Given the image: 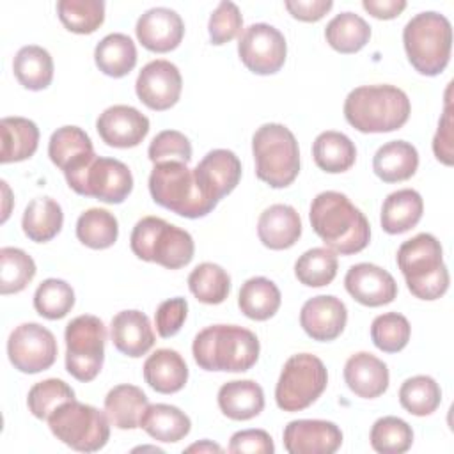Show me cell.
<instances>
[{
    "label": "cell",
    "mask_w": 454,
    "mask_h": 454,
    "mask_svg": "<svg viewBox=\"0 0 454 454\" xmlns=\"http://www.w3.org/2000/svg\"><path fill=\"white\" fill-rule=\"evenodd\" d=\"M16 80L28 90H43L53 80V59L48 50L28 44L18 50L12 60Z\"/></svg>",
    "instance_id": "obj_37"
},
{
    "label": "cell",
    "mask_w": 454,
    "mask_h": 454,
    "mask_svg": "<svg viewBox=\"0 0 454 454\" xmlns=\"http://www.w3.org/2000/svg\"><path fill=\"white\" fill-rule=\"evenodd\" d=\"M140 427L154 440L165 443H176L183 440L190 429V417L172 404H149L140 419Z\"/></svg>",
    "instance_id": "obj_32"
},
{
    "label": "cell",
    "mask_w": 454,
    "mask_h": 454,
    "mask_svg": "<svg viewBox=\"0 0 454 454\" xmlns=\"http://www.w3.org/2000/svg\"><path fill=\"white\" fill-rule=\"evenodd\" d=\"M411 112L404 90L395 85H362L344 101L346 121L362 133H388L404 126Z\"/></svg>",
    "instance_id": "obj_3"
},
{
    "label": "cell",
    "mask_w": 454,
    "mask_h": 454,
    "mask_svg": "<svg viewBox=\"0 0 454 454\" xmlns=\"http://www.w3.org/2000/svg\"><path fill=\"white\" fill-rule=\"evenodd\" d=\"M362 7L378 20H392L406 9L404 0H364Z\"/></svg>",
    "instance_id": "obj_55"
},
{
    "label": "cell",
    "mask_w": 454,
    "mask_h": 454,
    "mask_svg": "<svg viewBox=\"0 0 454 454\" xmlns=\"http://www.w3.org/2000/svg\"><path fill=\"white\" fill-rule=\"evenodd\" d=\"M186 314H188V301L184 298L176 296L161 301L154 312L158 335L163 339L174 337L181 330L186 319Z\"/></svg>",
    "instance_id": "obj_51"
},
{
    "label": "cell",
    "mask_w": 454,
    "mask_h": 454,
    "mask_svg": "<svg viewBox=\"0 0 454 454\" xmlns=\"http://www.w3.org/2000/svg\"><path fill=\"white\" fill-rule=\"evenodd\" d=\"M309 218L314 232L335 254H358L369 245L371 225L365 215L340 192L317 193L312 199Z\"/></svg>",
    "instance_id": "obj_1"
},
{
    "label": "cell",
    "mask_w": 454,
    "mask_h": 454,
    "mask_svg": "<svg viewBox=\"0 0 454 454\" xmlns=\"http://www.w3.org/2000/svg\"><path fill=\"white\" fill-rule=\"evenodd\" d=\"M2 188H4V193H5V207H4V215H2V222H5L7 220V216H9V206H7V202H9V186H7V183L5 181H2Z\"/></svg>",
    "instance_id": "obj_57"
},
{
    "label": "cell",
    "mask_w": 454,
    "mask_h": 454,
    "mask_svg": "<svg viewBox=\"0 0 454 454\" xmlns=\"http://www.w3.org/2000/svg\"><path fill=\"white\" fill-rule=\"evenodd\" d=\"M57 351L55 335L39 323H23L16 326L7 340L11 364L25 374L50 369L57 360Z\"/></svg>",
    "instance_id": "obj_13"
},
{
    "label": "cell",
    "mask_w": 454,
    "mask_h": 454,
    "mask_svg": "<svg viewBox=\"0 0 454 454\" xmlns=\"http://www.w3.org/2000/svg\"><path fill=\"white\" fill-rule=\"evenodd\" d=\"M411 335L408 319L399 312H385L374 317L371 325V339L374 346L385 353H397L406 348Z\"/></svg>",
    "instance_id": "obj_48"
},
{
    "label": "cell",
    "mask_w": 454,
    "mask_h": 454,
    "mask_svg": "<svg viewBox=\"0 0 454 454\" xmlns=\"http://www.w3.org/2000/svg\"><path fill=\"white\" fill-rule=\"evenodd\" d=\"M183 78L176 64L170 60H151L147 62L135 83L138 99L151 110H168L174 106L181 96Z\"/></svg>",
    "instance_id": "obj_15"
},
{
    "label": "cell",
    "mask_w": 454,
    "mask_h": 454,
    "mask_svg": "<svg viewBox=\"0 0 454 454\" xmlns=\"http://www.w3.org/2000/svg\"><path fill=\"white\" fill-rule=\"evenodd\" d=\"M57 440L78 452H96L110 438V420L98 408L76 399L60 404L48 419Z\"/></svg>",
    "instance_id": "obj_9"
},
{
    "label": "cell",
    "mask_w": 454,
    "mask_h": 454,
    "mask_svg": "<svg viewBox=\"0 0 454 454\" xmlns=\"http://www.w3.org/2000/svg\"><path fill=\"white\" fill-rule=\"evenodd\" d=\"M286 9L300 21H319L332 7V0H287Z\"/></svg>",
    "instance_id": "obj_54"
},
{
    "label": "cell",
    "mask_w": 454,
    "mask_h": 454,
    "mask_svg": "<svg viewBox=\"0 0 454 454\" xmlns=\"http://www.w3.org/2000/svg\"><path fill=\"white\" fill-rule=\"evenodd\" d=\"M117 218L106 209L90 207L83 211L76 220V238L89 248H108L117 241Z\"/></svg>",
    "instance_id": "obj_39"
},
{
    "label": "cell",
    "mask_w": 454,
    "mask_h": 454,
    "mask_svg": "<svg viewBox=\"0 0 454 454\" xmlns=\"http://www.w3.org/2000/svg\"><path fill=\"white\" fill-rule=\"evenodd\" d=\"M403 43L415 71L426 76H436L447 67L450 59V21L436 11L419 12L406 23Z\"/></svg>",
    "instance_id": "obj_5"
},
{
    "label": "cell",
    "mask_w": 454,
    "mask_h": 454,
    "mask_svg": "<svg viewBox=\"0 0 454 454\" xmlns=\"http://www.w3.org/2000/svg\"><path fill=\"white\" fill-rule=\"evenodd\" d=\"M346 291L365 307H381L395 300L397 284L394 277L371 262L353 264L344 277Z\"/></svg>",
    "instance_id": "obj_19"
},
{
    "label": "cell",
    "mask_w": 454,
    "mask_h": 454,
    "mask_svg": "<svg viewBox=\"0 0 454 454\" xmlns=\"http://www.w3.org/2000/svg\"><path fill=\"white\" fill-rule=\"evenodd\" d=\"M419 167V153L406 140H392L383 144L374 158L372 170L383 183H399L410 179Z\"/></svg>",
    "instance_id": "obj_28"
},
{
    "label": "cell",
    "mask_w": 454,
    "mask_h": 454,
    "mask_svg": "<svg viewBox=\"0 0 454 454\" xmlns=\"http://www.w3.org/2000/svg\"><path fill=\"white\" fill-rule=\"evenodd\" d=\"M222 450L223 449L218 443H213L211 440H202L186 447V452H222Z\"/></svg>",
    "instance_id": "obj_56"
},
{
    "label": "cell",
    "mask_w": 454,
    "mask_h": 454,
    "mask_svg": "<svg viewBox=\"0 0 454 454\" xmlns=\"http://www.w3.org/2000/svg\"><path fill=\"white\" fill-rule=\"evenodd\" d=\"M48 156L64 176L80 172L96 158L90 137L78 126H62L53 131L48 142Z\"/></svg>",
    "instance_id": "obj_22"
},
{
    "label": "cell",
    "mask_w": 454,
    "mask_h": 454,
    "mask_svg": "<svg viewBox=\"0 0 454 454\" xmlns=\"http://www.w3.org/2000/svg\"><path fill=\"white\" fill-rule=\"evenodd\" d=\"M388 380L387 364L367 351H358L346 360L344 381L358 397H380L388 388Z\"/></svg>",
    "instance_id": "obj_24"
},
{
    "label": "cell",
    "mask_w": 454,
    "mask_h": 454,
    "mask_svg": "<svg viewBox=\"0 0 454 454\" xmlns=\"http://www.w3.org/2000/svg\"><path fill=\"white\" fill-rule=\"evenodd\" d=\"M312 156L321 170L339 174L353 167L356 160V147L348 135L328 129L316 137L312 144Z\"/></svg>",
    "instance_id": "obj_35"
},
{
    "label": "cell",
    "mask_w": 454,
    "mask_h": 454,
    "mask_svg": "<svg viewBox=\"0 0 454 454\" xmlns=\"http://www.w3.org/2000/svg\"><path fill=\"white\" fill-rule=\"evenodd\" d=\"M328 372L321 358L298 353L287 358L275 387L277 406L284 411L309 408L326 388Z\"/></svg>",
    "instance_id": "obj_10"
},
{
    "label": "cell",
    "mask_w": 454,
    "mask_h": 454,
    "mask_svg": "<svg viewBox=\"0 0 454 454\" xmlns=\"http://www.w3.org/2000/svg\"><path fill=\"white\" fill-rule=\"evenodd\" d=\"M397 266L415 298L431 301L445 294L449 270L443 264L442 245L433 234L420 232L406 239L397 250Z\"/></svg>",
    "instance_id": "obj_4"
},
{
    "label": "cell",
    "mask_w": 454,
    "mask_h": 454,
    "mask_svg": "<svg viewBox=\"0 0 454 454\" xmlns=\"http://www.w3.org/2000/svg\"><path fill=\"white\" fill-rule=\"evenodd\" d=\"M342 445V431L330 420L298 419L284 429V447L289 454H333Z\"/></svg>",
    "instance_id": "obj_16"
},
{
    "label": "cell",
    "mask_w": 454,
    "mask_h": 454,
    "mask_svg": "<svg viewBox=\"0 0 454 454\" xmlns=\"http://www.w3.org/2000/svg\"><path fill=\"white\" fill-rule=\"evenodd\" d=\"M371 447L381 454L406 452L413 443L411 426L394 415L378 419L371 427Z\"/></svg>",
    "instance_id": "obj_45"
},
{
    "label": "cell",
    "mask_w": 454,
    "mask_h": 454,
    "mask_svg": "<svg viewBox=\"0 0 454 454\" xmlns=\"http://www.w3.org/2000/svg\"><path fill=\"white\" fill-rule=\"evenodd\" d=\"M326 43L339 53H356L360 51L371 39L369 23L351 12H340L333 16L325 28Z\"/></svg>",
    "instance_id": "obj_38"
},
{
    "label": "cell",
    "mask_w": 454,
    "mask_h": 454,
    "mask_svg": "<svg viewBox=\"0 0 454 454\" xmlns=\"http://www.w3.org/2000/svg\"><path fill=\"white\" fill-rule=\"evenodd\" d=\"M74 399V390L59 378H48L28 390L27 404L35 419L48 420L50 415L64 403Z\"/></svg>",
    "instance_id": "obj_47"
},
{
    "label": "cell",
    "mask_w": 454,
    "mask_h": 454,
    "mask_svg": "<svg viewBox=\"0 0 454 454\" xmlns=\"http://www.w3.org/2000/svg\"><path fill=\"white\" fill-rule=\"evenodd\" d=\"M34 259L21 248H0V293L12 294L23 291L35 277Z\"/></svg>",
    "instance_id": "obj_43"
},
{
    "label": "cell",
    "mask_w": 454,
    "mask_h": 454,
    "mask_svg": "<svg viewBox=\"0 0 454 454\" xmlns=\"http://www.w3.org/2000/svg\"><path fill=\"white\" fill-rule=\"evenodd\" d=\"M137 39L144 48L167 53L176 50L184 35V23L181 16L168 7H153L137 20Z\"/></svg>",
    "instance_id": "obj_21"
},
{
    "label": "cell",
    "mask_w": 454,
    "mask_h": 454,
    "mask_svg": "<svg viewBox=\"0 0 454 454\" xmlns=\"http://www.w3.org/2000/svg\"><path fill=\"white\" fill-rule=\"evenodd\" d=\"M243 27V16L234 2L223 0L209 16L207 32L213 44H225L232 41Z\"/></svg>",
    "instance_id": "obj_50"
},
{
    "label": "cell",
    "mask_w": 454,
    "mask_h": 454,
    "mask_svg": "<svg viewBox=\"0 0 454 454\" xmlns=\"http://www.w3.org/2000/svg\"><path fill=\"white\" fill-rule=\"evenodd\" d=\"M133 254L167 270H179L193 259L195 245L188 231L165 222L160 216H144L129 236Z\"/></svg>",
    "instance_id": "obj_7"
},
{
    "label": "cell",
    "mask_w": 454,
    "mask_h": 454,
    "mask_svg": "<svg viewBox=\"0 0 454 454\" xmlns=\"http://www.w3.org/2000/svg\"><path fill=\"white\" fill-rule=\"evenodd\" d=\"M193 358L204 371L243 372L259 358V339L248 328L238 325H213L193 339Z\"/></svg>",
    "instance_id": "obj_2"
},
{
    "label": "cell",
    "mask_w": 454,
    "mask_h": 454,
    "mask_svg": "<svg viewBox=\"0 0 454 454\" xmlns=\"http://www.w3.org/2000/svg\"><path fill=\"white\" fill-rule=\"evenodd\" d=\"M101 140L110 147H135L149 133V119L129 105H114L103 110L96 121Z\"/></svg>",
    "instance_id": "obj_17"
},
{
    "label": "cell",
    "mask_w": 454,
    "mask_h": 454,
    "mask_svg": "<svg viewBox=\"0 0 454 454\" xmlns=\"http://www.w3.org/2000/svg\"><path fill=\"white\" fill-rule=\"evenodd\" d=\"M238 55L247 69L255 74H273L280 71L287 55L284 34L268 23L247 27L238 41Z\"/></svg>",
    "instance_id": "obj_14"
},
{
    "label": "cell",
    "mask_w": 454,
    "mask_h": 454,
    "mask_svg": "<svg viewBox=\"0 0 454 454\" xmlns=\"http://www.w3.org/2000/svg\"><path fill=\"white\" fill-rule=\"evenodd\" d=\"M337 254L326 247H316L303 252L294 262L296 278L309 287L328 286L337 275Z\"/></svg>",
    "instance_id": "obj_41"
},
{
    "label": "cell",
    "mask_w": 454,
    "mask_h": 454,
    "mask_svg": "<svg viewBox=\"0 0 454 454\" xmlns=\"http://www.w3.org/2000/svg\"><path fill=\"white\" fill-rule=\"evenodd\" d=\"M149 192L156 204L184 218H202L216 207L202 193L193 168L183 161L156 163L149 176Z\"/></svg>",
    "instance_id": "obj_6"
},
{
    "label": "cell",
    "mask_w": 454,
    "mask_h": 454,
    "mask_svg": "<svg viewBox=\"0 0 454 454\" xmlns=\"http://www.w3.org/2000/svg\"><path fill=\"white\" fill-rule=\"evenodd\" d=\"M94 62L101 73L112 78L126 76L137 64V48L129 35L114 32L105 35L94 50Z\"/></svg>",
    "instance_id": "obj_34"
},
{
    "label": "cell",
    "mask_w": 454,
    "mask_h": 454,
    "mask_svg": "<svg viewBox=\"0 0 454 454\" xmlns=\"http://www.w3.org/2000/svg\"><path fill=\"white\" fill-rule=\"evenodd\" d=\"M147 406L149 401L144 390L129 383L114 387L105 397V413L117 429L140 427V419Z\"/></svg>",
    "instance_id": "obj_30"
},
{
    "label": "cell",
    "mask_w": 454,
    "mask_h": 454,
    "mask_svg": "<svg viewBox=\"0 0 454 454\" xmlns=\"http://www.w3.org/2000/svg\"><path fill=\"white\" fill-rule=\"evenodd\" d=\"M399 403L408 413L426 417L440 406L442 388L431 376H411L399 388Z\"/></svg>",
    "instance_id": "obj_42"
},
{
    "label": "cell",
    "mask_w": 454,
    "mask_h": 454,
    "mask_svg": "<svg viewBox=\"0 0 454 454\" xmlns=\"http://www.w3.org/2000/svg\"><path fill=\"white\" fill-rule=\"evenodd\" d=\"M229 452L232 454H273L275 445L264 429H243L231 436Z\"/></svg>",
    "instance_id": "obj_53"
},
{
    "label": "cell",
    "mask_w": 454,
    "mask_h": 454,
    "mask_svg": "<svg viewBox=\"0 0 454 454\" xmlns=\"http://www.w3.org/2000/svg\"><path fill=\"white\" fill-rule=\"evenodd\" d=\"M2 163H14L30 158L39 145V128L27 117H4L0 121Z\"/></svg>",
    "instance_id": "obj_31"
},
{
    "label": "cell",
    "mask_w": 454,
    "mask_h": 454,
    "mask_svg": "<svg viewBox=\"0 0 454 454\" xmlns=\"http://www.w3.org/2000/svg\"><path fill=\"white\" fill-rule=\"evenodd\" d=\"M66 369L78 381H92L105 360L106 330L103 321L92 314H82L66 326Z\"/></svg>",
    "instance_id": "obj_11"
},
{
    "label": "cell",
    "mask_w": 454,
    "mask_h": 454,
    "mask_svg": "<svg viewBox=\"0 0 454 454\" xmlns=\"http://www.w3.org/2000/svg\"><path fill=\"white\" fill-rule=\"evenodd\" d=\"M348 321L344 301L332 294H319L307 300L300 310V325L305 333L321 342L337 339Z\"/></svg>",
    "instance_id": "obj_20"
},
{
    "label": "cell",
    "mask_w": 454,
    "mask_h": 454,
    "mask_svg": "<svg viewBox=\"0 0 454 454\" xmlns=\"http://www.w3.org/2000/svg\"><path fill=\"white\" fill-rule=\"evenodd\" d=\"M218 408L232 420H250L264 408V392L254 380H232L218 390Z\"/></svg>",
    "instance_id": "obj_27"
},
{
    "label": "cell",
    "mask_w": 454,
    "mask_h": 454,
    "mask_svg": "<svg viewBox=\"0 0 454 454\" xmlns=\"http://www.w3.org/2000/svg\"><path fill=\"white\" fill-rule=\"evenodd\" d=\"M144 380L160 394L179 392L188 381L186 362L174 349H156L144 362Z\"/></svg>",
    "instance_id": "obj_26"
},
{
    "label": "cell",
    "mask_w": 454,
    "mask_h": 454,
    "mask_svg": "<svg viewBox=\"0 0 454 454\" xmlns=\"http://www.w3.org/2000/svg\"><path fill=\"white\" fill-rule=\"evenodd\" d=\"M147 154L154 165L163 161L188 163L192 160V144L181 131L165 129L151 140Z\"/></svg>",
    "instance_id": "obj_49"
},
{
    "label": "cell",
    "mask_w": 454,
    "mask_h": 454,
    "mask_svg": "<svg viewBox=\"0 0 454 454\" xmlns=\"http://www.w3.org/2000/svg\"><path fill=\"white\" fill-rule=\"evenodd\" d=\"M64 223V213L57 200L51 197H37L32 199L21 218L23 232L28 239L35 243H46L53 239Z\"/></svg>",
    "instance_id": "obj_33"
},
{
    "label": "cell",
    "mask_w": 454,
    "mask_h": 454,
    "mask_svg": "<svg viewBox=\"0 0 454 454\" xmlns=\"http://www.w3.org/2000/svg\"><path fill=\"white\" fill-rule=\"evenodd\" d=\"M424 213V200L417 190L403 188L387 195L381 206V229L388 234H403L413 229Z\"/></svg>",
    "instance_id": "obj_29"
},
{
    "label": "cell",
    "mask_w": 454,
    "mask_h": 454,
    "mask_svg": "<svg viewBox=\"0 0 454 454\" xmlns=\"http://www.w3.org/2000/svg\"><path fill=\"white\" fill-rule=\"evenodd\" d=\"M255 176L271 188L289 186L300 172V149L293 131L278 122L257 128L252 137Z\"/></svg>",
    "instance_id": "obj_8"
},
{
    "label": "cell",
    "mask_w": 454,
    "mask_h": 454,
    "mask_svg": "<svg viewBox=\"0 0 454 454\" xmlns=\"http://www.w3.org/2000/svg\"><path fill=\"white\" fill-rule=\"evenodd\" d=\"M257 236L271 250L291 248L301 236V218L293 206L273 204L261 213Z\"/></svg>",
    "instance_id": "obj_25"
},
{
    "label": "cell",
    "mask_w": 454,
    "mask_h": 454,
    "mask_svg": "<svg viewBox=\"0 0 454 454\" xmlns=\"http://www.w3.org/2000/svg\"><path fill=\"white\" fill-rule=\"evenodd\" d=\"M195 179L202 193L215 200L229 195L241 179V161L229 149L209 151L193 168Z\"/></svg>",
    "instance_id": "obj_18"
},
{
    "label": "cell",
    "mask_w": 454,
    "mask_h": 454,
    "mask_svg": "<svg viewBox=\"0 0 454 454\" xmlns=\"http://www.w3.org/2000/svg\"><path fill=\"white\" fill-rule=\"evenodd\" d=\"M188 287L199 301L218 305L229 296L231 277L222 266L215 262H202L188 275Z\"/></svg>",
    "instance_id": "obj_40"
},
{
    "label": "cell",
    "mask_w": 454,
    "mask_h": 454,
    "mask_svg": "<svg viewBox=\"0 0 454 454\" xmlns=\"http://www.w3.org/2000/svg\"><path fill=\"white\" fill-rule=\"evenodd\" d=\"M450 85L447 87V94H445V110L443 115L438 122V129L434 133L433 138V153L436 156L438 161H442L443 165H452L454 161V151H452V106H450Z\"/></svg>",
    "instance_id": "obj_52"
},
{
    "label": "cell",
    "mask_w": 454,
    "mask_h": 454,
    "mask_svg": "<svg viewBox=\"0 0 454 454\" xmlns=\"http://www.w3.org/2000/svg\"><path fill=\"white\" fill-rule=\"evenodd\" d=\"M57 12L62 25L74 34H92L105 21L103 0H59Z\"/></svg>",
    "instance_id": "obj_44"
},
{
    "label": "cell",
    "mask_w": 454,
    "mask_h": 454,
    "mask_svg": "<svg viewBox=\"0 0 454 454\" xmlns=\"http://www.w3.org/2000/svg\"><path fill=\"white\" fill-rule=\"evenodd\" d=\"M71 190L106 204H121L133 190V176L126 163L115 158L96 156L85 168L66 176Z\"/></svg>",
    "instance_id": "obj_12"
},
{
    "label": "cell",
    "mask_w": 454,
    "mask_h": 454,
    "mask_svg": "<svg viewBox=\"0 0 454 454\" xmlns=\"http://www.w3.org/2000/svg\"><path fill=\"white\" fill-rule=\"evenodd\" d=\"M74 305L73 287L60 278L43 280L34 293V309L46 319H62Z\"/></svg>",
    "instance_id": "obj_46"
},
{
    "label": "cell",
    "mask_w": 454,
    "mask_h": 454,
    "mask_svg": "<svg viewBox=\"0 0 454 454\" xmlns=\"http://www.w3.org/2000/svg\"><path fill=\"white\" fill-rule=\"evenodd\" d=\"M110 337L117 351L138 358L154 346V332L149 317L140 310H121L112 317Z\"/></svg>",
    "instance_id": "obj_23"
},
{
    "label": "cell",
    "mask_w": 454,
    "mask_h": 454,
    "mask_svg": "<svg viewBox=\"0 0 454 454\" xmlns=\"http://www.w3.org/2000/svg\"><path fill=\"white\" fill-rule=\"evenodd\" d=\"M280 289L266 277L248 278L238 294L241 312L254 321H266L273 317L280 307Z\"/></svg>",
    "instance_id": "obj_36"
}]
</instances>
